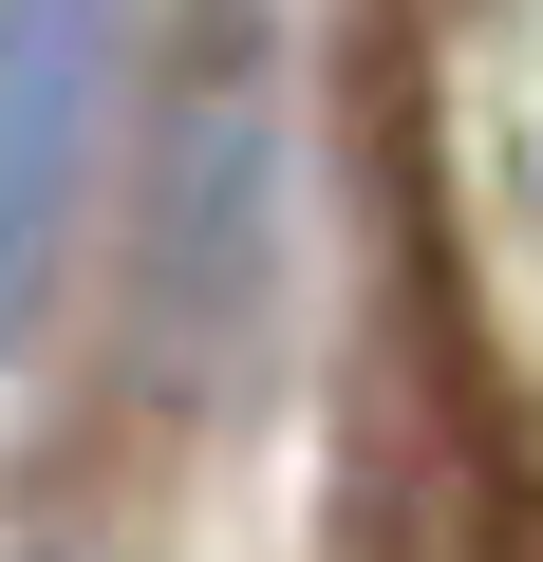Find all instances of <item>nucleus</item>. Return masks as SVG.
Masks as SVG:
<instances>
[{"mask_svg":"<svg viewBox=\"0 0 543 562\" xmlns=\"http://www.w3.org/2000/svg\"><path fill=\"white\" fill-rule=\"evenodd\" d=\"M262 281H282V38L262 0H188L132 132V375L169 413L262 357Z\"/></svg>","mask_w":543,"mask_h":562,"instance_id":"1","label":"nucleus"},{"mask_svg":"<svg viewBox=\"0 0 543 562\" xmlns=\"http://www.w3.org/2000/svg\"><path fill=\"white\" fill-rule=\"evenodd\" d=\"M113 113H132V0H0V357L38 338L57 262H76Z\"/></svg>","mask_w":543,"mask_h":562,"instance_id":"2","label":"nucleus"}]
</instances>
